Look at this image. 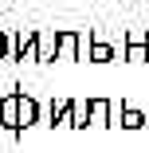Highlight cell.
Wrapping results in <instances>:
<instances>
[{
  "instance_id": "6da1fadb",
  "label": "cell",
  "mask_w": 149,
  "mask_h": 153,
  "mask_svg": "<svg viewBox=\"0 0 149 153\" xmlns=\"http://www.w3.org/2000/svg\"><path fill=\"white\" fill-rule=\"evenodd\" d=\"M90 43H94V27H86V32H79V27H59L55 32V59L59 63H79V59L90 63Z\"/></svg>"
},
{
  "instance_id": "7a4b0ae2",
  "label": "cell",
  "mask_w": 149,
  "mask_h": 153,
  "mask_svg": "<svg viewBox=\"0 0 149 153\" xmlns=\"http://www.w3.org/2000/svg\"><path fill=\"white\" fill-rule=\"evenodd\" d=\"M12 59L16 63H39V27H20L12 36Z\"/></svg>"
},
{
  "instance_id": "3957f363",
  "label": "cell",
  "mask_w": 149,
  "mask_h": 153,
  "mask_svg": "<svg viewBox=\"0 0 149 153\" xmlns=\"http://www.w3.org/2000/svg\"><path fill=\"white\" fill-rule=\"evenodd\" d=\"M20 98H24V86H12L0 98V130H8L12 137H20Z\"/></svg>"
},
{
  "instance_id": "277c9868",
  "label": "cell",
  "mask_w": 149,
  "mask_h": 153,
  "mask_svg": "<svg viewBox=\"0 0 149 153\" xmlns=\"http://www.w3.org/2000/svg\"><path fill=\"white\" fill-rule=\"evenodd\" d=\"M71 122H75V98H55L43 114V126L51 130H71Z\"/></svg>"
},
{
  "instance_id": "5b68a950",
  "label": "cell",
  "mask_w": 149,
  "mask_h": 153,
  "mask_svg": "<svg viewBox=\"0 0 149 153\" xmlns=\"http://www.w3.org/2000/svg\"><path fill=\"white\" fill-rule=\"evenodd\" d=\"M39 122H43V106H39V98L24 90V98H20V137H24L27 130H36Z\"/></svg>"
},
{
  "instance_id": "8992f818",
  "label": "cell",
  "mask_w": 149,
  "mask_h": 153,
  "mask_svg": "<svg viewBox=\"0 0 149 153\" xmlns=\"http://www.w3.org/2000/svg\"><path fill=\"white\" fill-rule=\"evenodd\" d=\"M118 126H122V130H145L149 126V114L145 110H137V106H130V102H122V114H118Z\"/></svg>"
},
{
  "instance_id": "52a82bcc",
  "label": "cell",
  "mask_w": 149,
  "mask_h": 153,
  "mask_svg": "<svg viewBox=\"0 0 149 153\" xmlns=\"http://www.w3.org/2000/svg\"><path fill=\"white\" fill-rule=\"evenodd\" d=\"M114 55H118L114 43H106V39L94 36V43H90V63H98V67H102V63H114Z\"/></svg>"
},
{
  "instance_id": "ba28073f",
  "label": "cell",
  "mask_w": 149,
  "mask_h": 153,
  "mask_svg": "<svg viewBox=\"0 0 149 153\" xmlns=\"http://www.w3.org/2000/svg\"><path fill=\"white\" fill-rule=\"evenodd\" d=\"M122 59L126 63H149V43H126Z\"/></svg>"
},
{
  "instance_id": "9c48e42d",
  "label": "cell",
  "mask_w": 149,
  "mask_h": 153,
  "mask_svg": "<svg viewBox=\"0 0 149 153\" xmlns=\"http://www.w3.org/2000/svg\"><path fill=\"white\" fill-rule=\"evenodd\" d=\"M39 63H55V32H39Z\"/></svg>"
},
{
  "instance_id": "30bf717a",
  "label": "cell",
  "mask_w": 149,
  "mask_h": 153,
  "mask_svg": "<svg viewBox=\"0 0 149 153\" xmlns=\"http://www.w3.org/2000/svg\"><path fill=\"white\" fill-rule=\"evenodd\" d=\"M90 122H86V102L82 98H75V122H71V130H86Z\"/></svg>"
},
{
  "instance_id": "8fae6325",
  "label": "cell",
  "mask_w": 149,
  "mask_h": 153,
  "mask_svg": "<svg viewBox=\"0 0 149 153\" xmlns=\"http://www.w3.org/2000/svg\"><path fill=\"white\" fill-rule=\"evenodd\" d=\"M122 43H149V27H126Z\"/></svg>"
},
{
  "instance_id": "7c38bea8",
  "label": "cell",
  "mask_w": 149,
  "mask_h": 153,
  "mask_svg": "<svg viewBox=\"0 0 149 153\" xmlns=\"http://www.w3.org/2000/svg\"><path fill=\"white\" fill-rule=\"evenodd\" d=\"M4 59H12V36L0 27V63H4Z\"/></svg>"
}]
</instances>
